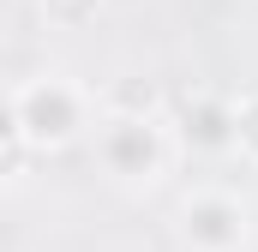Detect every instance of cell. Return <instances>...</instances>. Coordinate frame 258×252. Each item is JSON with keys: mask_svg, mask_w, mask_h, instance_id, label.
<instances>
[{"mask_svg": "<svg viewBox=\"0 0 258 252\" xmlns=\"http://www.w3.org/2000/svg\"><path fill=\"white\" fill-rule=\"evenodd\" d=\"M12 120L24 132V150H48V144L78 138V126H84V96H78L72 84H60V78L30 84V90L12 96Z\"/></svg>", "mask_w": 258, "mask_h": 252, "instance_id": "6da1fadb", "label": "cell"}, {"mask_svg": "<svg viewBox=\"0 0 258 252\" xmlns=\"http://www.w3.org/2000/svg\"><path fill=\"white\" fill-rule=\"evenodd\" d=\"M102 156H108L114 174H126V180H150L156 162H162V138H156V126H150V120L114 114V120L102 126Z\"/></svg>", "mask_w": 258, "mask_h": 252, "instance_id": "7a4b0ae2", "label": "cell"}, {"mask_svg": "<svg viewBox=\"0 0 258 252\" xmlns=\"http://www.w3.org/2000/svg\"><path fill=\"white\" fill-rule=\"evenodd\" d=\"M186 240H192L198 252H234L240 240H246V222H240V210L228 204V198H192L186 204Z\"/></svg>", "mask_w": 258, "mask_h": 252, "instance_id": "3957f363", "label": "cell"}, {"mask_svg": "<svg viewBox=\"0 0 258 252\" xmlns=\"http://www.w3.org/2000/svg\"><path fill=\"white\" fill-rule=\"evenodd\" d=\"M186 144L228 150V144H234V108H222V102H198V108H186Z\"/></svg>", "mask_w": 258, "mask_h": 252, "instance_id": "277c9868", "label": "cell"}, {"mask_svg": "<svg viewBox=\"0 0 258 252\" xmlns=\"http://www.w3.org/2000/svg\"><path fill=\"white\" fill-rule=\"evenodd\" d=\"M234 150L258 156V96H246V102L234 108Z\"/></svg>", "mask_w": 258, "mask_h": 252, "instance_id": "5b68a950", "label": "cell"}, {"mask_svg": "<svg viewBox=\"0 0 258 252\" xmlns=\"http://www.w3.org/2000/svg\"><path fill=\"white\" fill-rule=\"evenodd\" d=\"M18 156H24V132H18V120H12V102H0V174H6Z\"/></svg>", "mask_w": 258, "mask_h": 252, "instance_id": "8992f818", "label": "cell"}, {"mask_svg": "<svg viewBox=\"0 0 258 252\" xmlns=\"http://www.w3.org/2000/svg\"><path fill=\"white\" fill-rule=\"evenodd\" d=\"M42 6H48V18H54V24L78 30L84 18H96V6H102V0H42Z\"/></svg>", "mask_w": 258, "mask_h": 252, "instance_id": "52a82bcc", "label": "cell"}]
</instances>
